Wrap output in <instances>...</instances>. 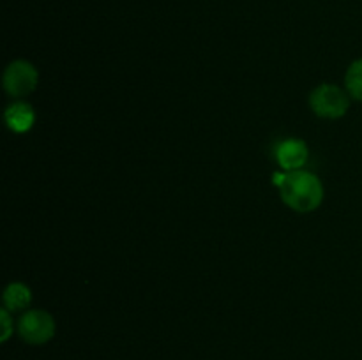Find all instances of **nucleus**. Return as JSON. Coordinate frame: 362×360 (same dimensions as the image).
Segmentation results:
<instances>
[{"instance_id": "f257e3e1", "label": "nucleus", "mask_w": 362, "mask_h": 360, "mask_svg": "<svg viewBox=\"0 0 362 360\" xmlns=\"http://www.w3.org/2000/svg\"><path fill=\"white\" fill-rule=\"evenodd\" d=\"M283 203L296 212H313L324 201V186L315 173L297 169L288 172L278 180Z\"/></svg>"}, {"instance_id": "f03ea898", "label": "nucleus", "mask_w": 362, "mask_h": 360, "mask_svg": "<svg viewBox=\"0 0 362 360\" xmlns=\"http://www.w3.org/2000/svg\"><path fill=\"white\" fill-rule=\"evenodd\" d=\"M310 108L320 119H341L350 108V95L338 85L322 83L311 90Z\"/></svg>"}, {"instance_id": "7ed1b4c3", "label": "nucleus", "mask_w": 362, "mask_h": 360, "mask_svg": "<svg viewBox=\"0 0 362 360\" xmlns=\"http://www.w3.org/2000/svg\"><path fill=\"white\" fill-rule=\"evenodd\" d=\"M18 335L28 344H46L55 335V320L45 309H28L18 320Z\"/></svg>"}, {"instance_id": "20e7f679", "label": "nucleus", "mask_w": 362, "mask_h": 360, "mask_svg": "<svg viewBox=\"0 0 362 360\" xmlns=\"http://www.w3.org/2000/svg\"><path fill=\"white\" fill-rule=\"evenodd\" d=\"M39 73L28 60H13L9 66L6 67L2 76L4 90L11 95V97H25V95L32 94L37 87Z\"/></svg>"}, {"instance_id": "39448f33", "label": "nucleus", "mask_w": 362, "mask_h": 360, "mask_svg": "<svg viewBox=\"0 0 362 360\" xmlns=\"http://www.w3.org/2000/svg\"><path fill=\"white\" fill-rule=\"evenodd\" d=\"M308 157H310V148H308L306 141L299 140V138H288V140L281 141L276 148L278 164L286 173L303 169V166L308 162Z\"/></svg>"}, {"instance_id": "423d86ee", "label": "nucleus", "mask_w": 362, "mask_h": 360, "mask_svg": "<svg viewBox=\"0 0 362 360\" xmlns=\"http://www.w3.org/2000/svg\"><path fill=\"white\" fill-rule=\"evenodd\" d=\"M4 120H6L7 127L13 133H27V131L32 129L35 122L34 108L28 102L16 101L7 106L6 113H4Z\"/></svg>"}, {"instance_id": "0eeeda50", "label": "nucleus", "mask_w": 362, "mask_h": 360, "mask_svg": "<svg viewBox=\"0 0 362 360\" xmlns=\"http://www.w3.org/2000/svg\"><path fill=\"white\" fill-rule=\"evenodd\" d=\"M4 307L9 313H18V311H25L32 302V292L27 284L23 282H11L2 295Z\"/></svg>"}, {"instance_id": "6e6552de", "label": "nucleus", "mask_w": 362, "mask_h": 360, "mask_svg": "<svg viewBox=\"0 0 362 360\" xmlns=\"http://www.w3.org/2000/svg\"><path fill=\"white\" fill-rule=\"evenodd\" d=\"M345 88L350 97L362 101V59L350 64L345 74Z\"/></svg>"}, {"instance_id": "1a4fd4ad", "label": "nucleus", "mask_w": 362, "mask_h": 360, "mask_svg": "<svg viewBox=\"0 0 362 360\" xmlns=\"http://www.w3.org/2000/svg\"><path fill=\"white\" fill-rule=\"evenodd\" d=\"M0 320H2V335H0V341L6 342L7 339L11 337V334H13V330H14L13 318H11V313L6 309V307L0 311Z\"/></svg>"}]
</instances>
